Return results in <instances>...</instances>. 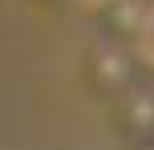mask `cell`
Here are the masks:
<instances>
[{
  "instance_id": "cell-1",
  "label": "cell",
  "mask_w": 154,
  "mask_h": 150,
  "mask_svg": "<svg viewBox=\"0 0 154 150\" xmlns=\"http://www.w3.org/2000/svg\"><path fill=\"white\" fill-rule=\"evenodd\" d=\"M138 49H142V57L154 65V8L146 12V20H142V29H138Z\"/></svg>"
}]
</instances>
